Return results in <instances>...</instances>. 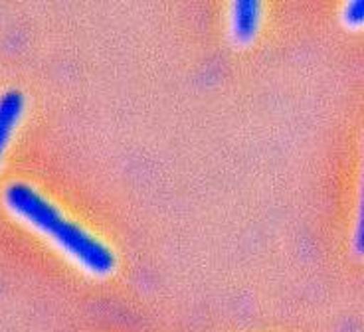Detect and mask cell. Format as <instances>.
<instances>
[{
    "label": "cell",
    "mask_w": 364,
    "mask_h": 332,
    "mask_svg": "<svg viewBox=\"0 0 364 332\" xmlns=\"http://www.w3.org/2000/svg\"><path fill=\"white\" fill-rule=\"evenodd\" d=\"M4 202L20 220H24L36 232L50 237L85 271L93 275H107L113 271L115 255L109 247L95 235H91L87 230H83L82 225L65 218L38 190L24 182H12L4 190Z\"/></svg>",
    "instance_id": "1"
},
{
    "label": "cell",
    "mask_w": 364,
    "mask_h": 332,
    "mask_svg": "<svg viewBox=\"0 0 364 332\" xmlns=\"http://www.w3.org/2000/svg\"><path fill=\"white\" fill-rule=\"evenodd\" d=\"M24 113V97L20 91H6L0 95V159L9 146L14 129Z\"/></svg>",
    "instance_id": "3"
},
{
    "label": "cell",
    "mask_w": 364,
    "mask_h": 332,
    "mask_svg": "<svg viewBox=\"0 0 364 332\" xmlns=\"http://www.w3.org/2000/svg\"><path fill=\"white\" fill-rule=\"evenodd\" d=\"M259 16L262 9L259 2L254 0H240L232 4L230 12V28H232V36L236 38V42H250L257 32L259 26Z\"/></svg>",
    "instance_id": "2"
},
{
    "label": "cell",
    "mask_w": 364,
    "mask_h": 332,
    "mask_svg": "<svg viewBox=\"0 0 364 332\" xmlns=\"http://www.w3.org/2000/svg\"><path fill=\"white\" fill-rule=\"evenodd\" d=\"M343 20L346 26L360 28L364 26V0H353L343 10Z\"/></svg>",
    "instance_id": "4"
},
{
    "label": "cell",
    "mask_w": 364,
    "mask_h": 332,
    "mask_svg": "<svg viewBox=\"0 0 364 332\" xmlns=\"http://www.w3.org/2000/svg\"><path fill=\"white\" fill-rule=\"evenodd\" d=\"M355 250L356 253L364 255V176H363V190H360V204H358V218H356Z\"/></svg>",
    "instance_id": "5"
}]
</instances>
